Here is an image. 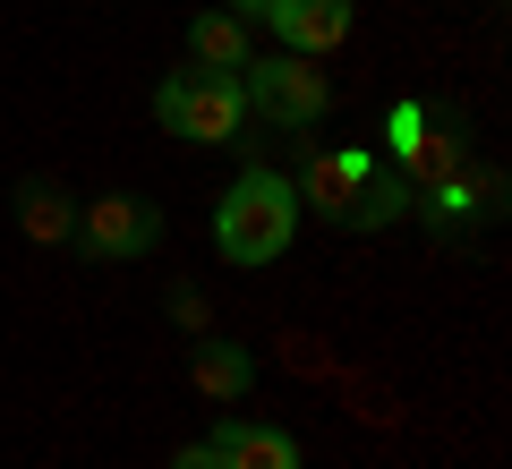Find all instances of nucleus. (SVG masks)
<instances>
[{"label":"nucleus","mask_w":512,"mask_h":469,"mask_svg":"<svg viewBox=\"0 0 512 469\" xmlns=\"http://www.w3.org/2000/svg\"><path fill=\"white\" fill-rule=\"evenodd\" d=\"M299 214H308V205H299V188L282 180V171L248 163L231 188H222V205H214V248H222V265L256 273V265H274V256H291Z\"/></svg>","instance_id":"1"},{"label":"nucleus","mask_w":512,"mask_h":469,"mask_svg":"<svg viewBox=\"0 0 512 469\" xmlns=\"http://www.w3.org/2000/svg\"><path fill=\"white\" fill-rule=\"evenodd\" d=\"M154 120H163V137L180 145H239L248 137V86L222 69H171L163 86H154Z\"/></svg>","instance_id":"2"},{"label":"nucleus","mask_w":512,"mask_h":469,"mask_svg":"<svg viewBox=\"0 0 512 469\" xmlns=\"http://www.w3.org/2000/svg\"><path fill=\"white\" fill-rule=\"evenodd\" d=\"M239 86H248V111H256V120H274V128H316L333 111V77L316 69V60H299V52L248 60Z\"/></svg>","instance_id":"3"},{"label":"nucleus","mask_w":512,"mask_h":469,"mask_svg":"<svg viewBox=\"0 0 512 469\" xmlns=\"http://www.w3.org/2000/svg\"><path fill=\"white\" fill-rule=\"evenodd\" d=\"M77 248L94 265H137V256L163 248V205L137 197V188H111V197L77 205Z\"/></svg>","instance_id":"4"},{"label":"nucleus","mask_w":512,"mask_h":469,"mask_svg":"<svg viewBox=\"0 0 512 469\" xmlns=\"http://www.w3.org/2000/svg\"><path fill=\"white\" fill-rule=\"evenodd\" d=\"M265 26H274L282 52L299 60H325L350 43V26H359V0H265Z\"/></svg>","instance_id":"5"},{"label":"nucleus","mask_w":512,"mask_h":469,"mask_svg":"<svg viewBox=\"0 0 512 469\" xmlns=\"http://www.w3.org/2000/svg\"><path fill=\"white\" fill-rule=\"evenodd\" d=\"M205 444H214L222 469H308V461H299V435L265 427V418H214Z\"/></svg>","instance_id":"6"},{"label":"nucleus","mask_w":512,"mask_h":469,"mask_svg":"<svg viewBox=\"0 0 512 469\" xmlns=\"http://www.w3.org/2000/svg\"><path fill=\"white\" fill-rule=\"evenodd\" d=\"M367 180H376V154H367V145H342V154H325V163H308V180H291L299 188V205H325L333 222H350V205L367 197Z\"/></svg>","instance_id":"7"},{"label":"nucleus","mask_w":512,"mask_h":469,"mask_svg":"<svg viewBox=\"0 0 512 469\" xmlns=\"http://www.w3.org/2000/svg\"><path fill=\"white\" fill-rule=\"evenodd\" d=\"M188 384H197L205 401L231 410V401L256 393V350L248 342H197V350H188Z\"/></svg>","instance_id":"8"},{"label":"nucleus","mask_w":512,"mask_h":469,"mask_svg":"<svg viewBox=\"0 0 512 469\" xmlns=\"http://www.w3.org/2000/svg\"><path fill=\"white\" fill-rule=\"evenodd\" d=\"M188 52H197V69L239 77L256 60V35H248V18H231V9H197V18H188Z\"/></svg>","instance_id":"9"},{"label":"nucleus","mask_w":512,"mask_h":469,"mask_svg":"<svg viewBox=\"0 0 512 469\" xmlns=\"http://www.w3.org/2000/svg\"><path fill=\"white\" fill-rule=\"evenodd\" d=\"M18 231L35 239V248L77 239V197H69L60 180H26V188H18Z\"/></svg>","instance_id":"10"},{"label":"nucleus","mask_w":512,"mask_h":469,"mask_svg":"<svg viewBox=\"0 0 512 469\" xmlns=\"http://www.w3.org/2000/svg\"><path fill=\"white\" fill-rule=\"evenodd\" d=\"M171 469H222V461H214V444L197 435V444H180V452H171Z\"/></svg>","instance_id":"11"},{"label":"nucleus","mask_w":512,"mask_h":469,"mask_svg":"<svg viewBox=\"0 0 512 469\" xmlns=\"http://www.w3.org/2000/svg\"><path fill=\"white\" fill-rule=\"evenodd\" d=\"M171 316H180V325L197 333V325H205V299H197V290H171Z\"/></svg>","instance_id":"12"},{"label":"nucleus","mask_w":512,"mask_h":469,"mask_svg":"<svg viewBox=\"0 0 512 469\" xmlns=\"http://www.w3.org/2000/svg\"><path fill=\"white\" fill-rule=\"evenodd\" d=\"M222 9H231V18H265V0H222Z\"/></svg>","instance_id":"13"}]
</instances>
